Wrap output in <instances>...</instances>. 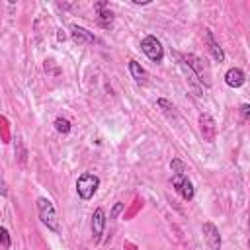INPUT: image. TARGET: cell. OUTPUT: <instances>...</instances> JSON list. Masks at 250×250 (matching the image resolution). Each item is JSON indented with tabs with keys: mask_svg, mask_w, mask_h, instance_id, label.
Masks as SVG:
<instances>
[{
	"mask_svg": "<svg viewBox=\"0 0 250 250\" xmlns=\"http://www.w3.org/2000/svg\"><path fill=\"white\" fill-rule=\"evenodd\" d=\"M37 217H39L41 225L47 227V230H51L55 234L61 232V219H59V213L49 197H37Z\"/></svg>",
	"mask_w": 250,
	"mask_h": 250,
	"instance_id": "6da1fadb",
	"label": "cell"
},
{
	"mask_svg": "<svg viewBox=\"0 0 250 250\" xmlns=\"http://www.w3.org/2000/svg\"><path fill=\"white\" fill-rule=\"evenodd\" d=\"M100 184H102L100 176H96V174H92V172L80 174L78 180H76V193H78V197H80L82 201H90V199L96 195Z\"/></svg>",
	"mask_w": 250,
	"mask_h": 250,
	"instance_id": "7a4b0ae2",
	"label": "cell"
},
{
	"mask_svg": "<svg viewBox=\"0 0 250 250\" xmlns=\"http://www.w3.org/2000/svg\"><path fill=\"white\" fill-rule=\"evenodd\" d=\"M141 51H143L152 62H162V59H164V47H162L160 39L154 37V35H145V37L141 39Z\"/></svg>",
	"mask_w": 250,
	"mask_h": 250,
	"instance_id": "3957f363",
	"label": "cell"
},
{
	"mask_svg": "<svg viewBox=\"0 0 250 250\" xmlns=\"http://www.w3.org/2000/svg\"><path fill=\"white\" fill-rule=\"evenodd\" d=\"M186 64H188V68L197 76V80L207 88V86H211V82H209V68L203 64V61L197 57V55H186L184 59H182Z\"/></svg>",
	"mask_w": 250,
	"mask_h": 250,
	"instance_id": "277c9868",
	"label": "cell"
},
{
	"mask_svg": "<svg viewBox=\"0 0 250 250\" xmlns=\"http://www.w3.org/2000/svg\"><path fill=\"white\" fill-rule=\"evenodd\" d=\"M172 186H174L176 193L182 199H186V201H191L193 199L195 189H193V184L188 178V174H172Z\"/></svg>",
	"mask_w": 250,
	"mask_h": 250,
	"instance_id": "5b68a950",
	"label": "cell"
},
{
	"mask_svg": "<svg viewBox=\"0 0 250 250\" xmlns=\"http://www.w3.org/2000/svg\"><path fill=\"white\" fill-rule=\"evenodd\" d=\"M201 234H203V240L209 246V250H221V232L215 223L205 221L201 225Z\"/></svg>",
	"mask_w": 250,
	"mask_h": 250,
	"instance_id": "8992f818",
	"label": "cell"
},
{
	"mask_svg": "<svg viewBox=\"0 0 250 250\" xmlns=\"http://www.w3.org/2000/svg\"><path fill=\"white\" fill-rule=\"evenodd\" d=\"M105 223H107L105 211H104L102 207L94 209L92 221H90V229H92V238H94V242H100V240H102V234H104V230H105Z\"/></svg>",
	"mask_w": 250,
	"mask_h": 250,
	"instance_id": "52a82bcc",
	"label": "cell"
},
{
	"mask_svg": "<svg viewBox=\"0 0 250 250\" xmlns=\"http://www.w3.org/2000/svg\"><path fill=\"white\" fill-rule=\"evenodd\" d=\"M199 131L203 135V139L207 143H213L217 137V123L209 113H201L199 115Z\"/></svg>",
	"mask_w": 250,
	"mask_h": 250,
	"instance_id": "ba28073f",
	"label": "cell"
},
{
	"mask_svg": "<svg viewBox=\"0 0 250 250\" xmlns=\"http://www.w3.org/2000/svg\"><path fill=\"white\" fill-rule=\"evenodd\" d=\"M244 82H246V74H244L242 68L230 66V68L225 72V84H227L229 88H240V86H244Z\"/></svg>",
	"mask_w": 250,
	"mask_h": 250,
	"instance_id": "9c48e42d",
	"label": "cell"
},
{
	"mask_svg": "<svg viewBox=\"0 0 250 250\" xmlns=\"http://www.w3.org/2000/svg\"><path fill=\"white\" fill-rule=\"evenodd\" d=\"M70 35H72V39L78 43V45H82V43H98V37L92 33V31H88L86 27H82V25H70Z\"/></svg>",
	"mask_w": 250,
	"mask_h": 250,
	"instance_id": "30bf717a",
	"label": "cell"
},
{
	"mask_svg": "<svg viewBox=\"0 0 250 250\" xmlns=\"http://www.w3.org/2000/svg\"><path fill=\"white\" fill-rule=\"evenodd\" d=\"M205 43H207V49H209L211 57H213L217 62H223V61H225V51H223V47L219 45V41L215 39V35H213L211 29H205Z\"/></svg>",
	"mask_w": 250,
	"mask_h": 250,
	"instance_id": "8fae6325",
	"label": "cell"
},
{
	"mask_svg": "<svg viewBox=\"0 0 250 250\" xmlns=\"http://www.w3.org/2000/svg\"><path fill=\"white\" fill-rule=\"evenodd\" d=\"M94 10L98 12V23L102 27H111V23H113V12L109 10V4L107 2H96L94 4Z\"/></svg>",
	"mask_w": 250,
	"mask_h": 250,
	"instance_id": "7c38bea8",
	"label": "cell"
},
{
	"mask_svg": "<svg viewBox=\"0 0 250 250\" xmlns=\"http://www.w3.org/2000/svg\"><path fill=\"white\" fill-rule=\"evenodd\" d=\"M129 74H131V78L137 82V84H146V70L141 66V62H137V61H129Z\"/></svg>",
	"mask_w": 250,
	"mask_h": 250,
	"instance_id": "4fadbf2b",
	"label": "cell"
},
{
	"mask_svg": "<svg viewBox=\"0 0 250 250\" xmlns=\"http://www.w3.org/2000/svg\"><path fill=\"white\" fill-rule=\"evenodd\" d=\"M53 125H55V129H57V133H61V135H68L70 133V121L66 119V117H57L55 121H53Z\"/></svg>",
	"mask_w": 250,
	"mask_h": 250,
	"instance_id": "5bb4252c",
	"label": "cell"
},
{
	"mask_svg": "<svg viewBox=\"0 0 250 250\" xmlns=\"http://www.w3.org/2000/svg\"><path fill=\"white\" fill-rule=\"evenodd\" d=\"M156 104H158V107H162V111H164V113H168V115L176 117V107H174V104H170V102H168V100H164V98H158V100H156Z\"/></svg>",
	"mask_w": 250,
	"mask_h": 250,
	"instance_id": "9a60e30c",
	"label": "cell"
},
{
	"mask_svg": "<svg viewBox=\"0 0 250 250\" xmlns=\"http://www.w3.org/2000/svg\"><path fill=\"white\" fill-rule=\"evenodd\" d=\"M14 146H16V156H18V160H20L21 164H25V158H27V150H25V146L21 145V139H20V137L16 139V145H14Z\"/></svg>",
	"mask_w": 250,
	"mask_h": 250,
	"instance_id": "2e32d148",
	"label": "cell"
},
{
	"mask_svg": "<svg viewBox=\"0 0 250 250\" xmlns=\"http://www.w3.org/2000/svg\"><path fill=\"white\" fill-rule=\"evenodd\" d=\"M170 170H172V174H186V172H188V166H186L180 158H172Z\"/></svg>",
	"mask_w": 250,
	"mask_h": 250,
	"instance_id": "e0dca14e",
	"label": "cell"
},
{
	"mask_svg": "<svg viewBox=\"0 0 250 250\" xmlns=\"http://www.w3.org/2000/svg\"><path fill=\"white\" fill-rule=\"evenodd\" d=\"M0 246L6 248V250L12 246V236H10V232H8L6 227H0Z\"/></svg>",
	"mask_w": 250,
	"mask_h": 250,
	"instance_id": "ac0fdd59",
	"label": "cell"
},
{
	"mask_svg": "<svg viewBox=\"0 0 250 250\" xmlns=\"http://www.w3.org/2000/svg\"><path fill=\"white\" fill-rule=\"evenodd\" d=\"M123 211H125V203L115 201V203H113V207H111V211H109V219H111V221H113V219H117Z\"/></svg>",
	"mask_w": 250,
	"mask_h": 250,
	"instance_id": "d6986e66",
	"label": "cell"
},
{
	"mask_svg": "<svg viewBox=\"0 0 250 250\" xmlns=\"http://www.w3.org/2000/svg\"><path fill=\"white\" fill-rule=\"evenodd\" d=\"M240 115H242L244 119L250 117V105H248V104H242V105H240Z\"/></svg>",
	"mask_w": 250,
	"mask_h": 250,
	"instance_id": "ffe728a7",
	"label": "cell"
},
{
	"mask_svg": "<svg viewBox=\"0 0 250 250\" xmlns=\"http://www.w3.org/2000/svg\"><path fill=\"white\" fill-rule=\"evenodd\" d=\"M6 195H8V186H6L4 178L0 176V197H6Z\"/></svg>",
	"mask_w": 250,
	"mask_h": 250,
	"instance_id": "44dd1931",
	"label": "cell"
},
{
	"mask_svg": "<svg viewBox=\"0 0 250 250\" xmlns=\"http://www.w3.org/2000/svg\"><path fill=\"white\" fill-rule=\"evenodd\" d=\"M57 39H59V41H64V39H66V35H64L62 29H57Z\"/></svg>",
	"mask_w": 250,
	"mask_h": 250,
	"instance_id": "7402d4cb",
	"label": "cell"
}]
</instances>
